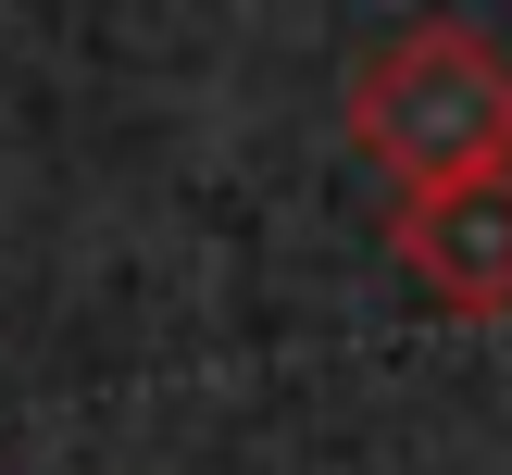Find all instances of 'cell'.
<instances>
[{
	"instance_id": "cell-1",
	"label": "cell",
	"mask_w": 512,
	"mask_h": 475,
	"mask_svg": "<svg viewBox=\"0 0 512 475\" xmlns=\"http://www.w3.org/2000/svg\"><path fill=\"white\" fill-rule=\"evenodd\" d=\"M350 150H363L400 200L512 175V50L488 25H463V13L400 25V38L363 50V75H350Z\"/></svg>"
},
{
	"instance_id": "cell-2",
	"label": "cell",
	"mask_w": 512,
	"mask_h": 475,
	"mask_svg": "<svg viewBox=\"0 0 512 475\" xmlns=\"http://www.w3.org/2000/svg\"><path fill=\"white\" fill-rule=\"evenodd\" d=\"M388 263L413 275L438 313L488 325L512 313V175H475V188H425L388 213Z\"/></svg>"
}]
</instances>
